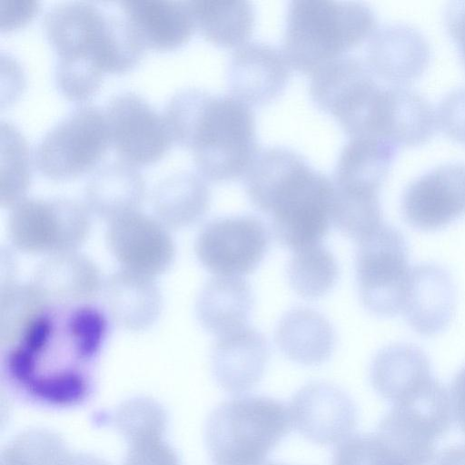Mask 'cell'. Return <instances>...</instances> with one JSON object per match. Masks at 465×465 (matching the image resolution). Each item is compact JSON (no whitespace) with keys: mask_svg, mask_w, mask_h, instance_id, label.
Returning a JSON list of instances; mask_svg holds the SVG:
<instances>
[{"mask_svg":"<svg viewBox=\"0 0 465 465\" xmlns=\"http://www.w3.org/2000/svg\"><path fill=\"white\" fill-rule=\"evenodd\" d=\"M42 26L56 53L55 85L71 101L91 98L104 73L130 71L145 50L123 13L109 14L91 2L56 4Z\"/></svg>","mask_w":465,"mask_h":465,"instance_id":"obj_1","label":"cell"},{"mask_svg":"<svg viewBox=\"0 0 465 465\" xmlns=\"http://www.w3.org/2000/svg\"><path fill=\"white\" fill-rule=\"evenodd\" d=\"M243 180L248 198L270 216L281 244L294 252L322 243L331 223L333 183L300 153L260 149Z\"/></svg>","mask_w":465,"mask_h":465,"instance_id":"obj_2","label":"cell"},{"mask_svg":"<svg viewBox=\"0 0 465 465\" xmlns=\"http://www.w3.org/2000/svg\"><path fill=\"white\" fill-rule=\"evenodd\" d=\"M163 114L173 143L191 150L204 180L243 178L260 151L252 107L231 94L183 89L170 98Z\"/></svg>","mask_w":465,"mask_h":465,"instance_id":"obj_3","label":"cell"},{"mask_svg":"<svg viewBox=\"0 0 465 465\" xmlns=\"http://www.w3.org/2000/svg\"><path fill=\"white\" fill-rule=\"evenodd\" d=\"M376 26L373 11L361 2L294 0L282 51L292 70L311 76L370 39Z\"/></svg>","mask_w":465,"mask_h":465,"instance_id":"obj_4","label":"cell"},{"mask_svg":"<svg viewBox=\"0 0 465 465\" xmlns=\"http://www.w3.org/2000/svg\"><path fill=\"white\" fill-rule=\"evenodd\" d=\"M292 425L290 411L282 401L262 395L240 396L210 413L205 443L215 465H261Z\"/></svg>","mask_w":465,"mask_h":465,"instance_id":"obj_5","label":"cell"},{"mask_svg":"<svg viewBox=\"0 0 465 465\" xmlns=\"http://www.w3.org/2000/svg\"><path fill=\"white\" fill-rule=\"evenodd\" d=\"M366 61L344 55L322 66L310 82V96L349 138L377 135L383 86Z\"/></svg>","mask_w":465,"mask_h":465,"instance_id":"obj_6","label":"cell"},{"mask_svg":"<svg viewBox=\"0 0 465 465\" xmlns=\"http://www.w3.org/2000/svg\"><path fill=\"white\" fill-rule=\"evenodd\" d=\"M91 230L84 203L64 197L25 198L9 210L7 233L17 251L52 255L78 251Z\"/></svg>","mask_w":465,"mask_h":465,"instance_id":"obj_7","label":"cell"},{"mask_svg":"<svg viewBox=\"0 0 465 465\" xmlns=\"http://www.w3.org/2000/svg\"><path fill=\"white\" fill-rule=\"evenodd\" d=\"M109 144L104 111L94 104H81L45 133L33 160L45 177L66 181L94 167Z\"/></svg>","mask_w":465,"mask_h":465,"instance_id":"obj_8","label":"cell"},{"mask_svg":"<svg viewBox=\"0 0 465 465\" xmlns=\"http://www.w3.org/2000/svg\"><path fill=\"white\" fill-rule=\"evenodd\" d=\"M357 242L356 279L362 304L378 316L401 312L411 269L405 237L382 223Z\"/></svg>","mask_w":465,"mask_h":465,"instance_id":"obj_9","label":"cell"},{"mask_svg":"<svg viewBox=\"0 0 465 465\" xmlns=\"http://www.w3.org/2000/svg\"><path fill=\"white\" fill-rule=\"evenodd\" d=\"M269 246L270 232L260 218L234 215L205 223L194 251L201 264L215 276L242 277L255 271Z\"/></svg>","mask_w":465,"mask_h":465,"instance_id":"obj_10","label":"cell"},{"mask_svg":"<svg viewBox=\"0 0 465 465\" xmlns=\"http://www.w3.org/2000/svg\"><path fill=\"white\" fill-rule=\"evenodd\" d=\"M110 143L124 162L148 165L159 161L173 143L163 114L139 94L114 95L104 110Z\"/></svg>","mask_w":465,"mask_h":465,"instance_id":"obj_11","label":"cell"},{"mask_svg":"<svg viewBox=\"0 0 465 465\" xmlns=\"http://www.w3.org/2000/svg\"><path fill=\"white\" fill-rule=\"evenodd\" d=\"M401 213L420 231L446 227L465 214V163H448L422 173L404 190Z\"/></svg>","mask_w":465,"mask_h":465,"instance_id":"obj_12","label":"cell"},{"mask_svg":"<svg viewBox=\"0 0 465 465\" xmlns=\"http://www.w3.org/2000/svg\"><path fill=\"white\" fill-rule=\"evenodd\" d=\"M105 238L120 269L134 273L155 278L174 260L170 230L155 216L140 211L109 222Z\"/></svg>","mask_w":465,"mask_h":465,"instance_id":"obj_13","label":"cell"},{"mask_svg":"<svg viewBox=\"0 0 465 465\" xmlns=\"http://www.w3.org/2000/svg\"><path fill=\"white\" fill-rule=\"evenodd\" d=\"M292 426L308 440L331 445L351 435L357 410L351 397L339 387L313 381L301 388L290 402Z\"/></svg>","mask_w":465,"mask_h":465,"instance_id":"obj_14","label":"cell"},{"mask_svg":"<svg viewBox=\"0 0 465 465\" xmlns=\"http://www.w3.org/2000/svg\"><path fill=\"white\" fill-rule=\"evenodd\" d=\"M291 67L282 50L260 42L234 49L227 71L230 94L251 107L265 105L286 88Z\"/></svg>","mask_w":465,"mask_h":465,"instance_id":"obj_15","label":"cell"},{"mask_svg":"<svg viewBox=\"0 0 465 465\" xmlns=\"http://www.w3.org/2000/svg\"><path fill=\"white\" fill-rule=\"evenodd\" d=\"M104 280L96 264L79 251L45 256L31 283L52 308H78L99 296Z\"/></svg>","mask_w":465,"mask_h":465,"instance_id":"obj_16","label":"cell"},{"mask_svg":"<svg viewBox=\"0 0 465 465\" xmlns=\"http://www.w3.org/2000/svg\"><path fill=\"white\" fill-rule=\"evenodd\" d=\"M431 57L423 34L404 23L388 24L370 37L366 63L376 77L393 84L418 78Z\"/></svg>","mask_w":465,"mask_h":465,"instance_id":"obj_17","label":"cell"},{"mask_svg":"<svg viewBox=\"0 0 465 465\" xmlns=\"http://www.w3.org/2000/svg\"><path fill=\"white\" fill-rule=\"evenodd\" d=\"M453 279L443 267L421 263L411 267L401 312L418 333L432 336L450 323L455 308Z\"/></svg>","mask_w":465,"mask_h":465,"instance_id":"obj_18","label":"cell"},{"mask_svg":"<svg viewBox=\"0 0 465 465\" xmlns=\"http://www.w3.org/2000/svg\"><path fill=\"white\" fill-rule=\"evenodd\" d=\"M268 359L267 341L249 326L217 338L211 354L217 383L232 394L253 388L261 380Z\"/></svg>","mask_w":465,"mask_h":465,"instance_id":"obj_19","label":"cell"},{"mask_svg":"<svg viewBox=\"0 0 465 465\" xmlns=\"http://www.w3.org/2000/svg\"><path fill=\"white\" fill-rule=\"evenodd\" d=\"M119 5L144 49H175L196 29L187 1L125 0Z\"/></svg>","mask_w":465,"mask_h":465,"instance_id":"obj_20","label":"cell"},{"mask_svg":"<svg viewBox=\"0 0 465 465\" xmlns=\"http://www.w3.org/2000/svg\"><path fill=\"white\" fill-rule=\"evenodd\" d=\"M154 279L120 269L104 280L99 297L117 326L139 331L156 322L163 299Z\"/></svg>","mask_w":465,"mask_h":465,"instance_id":"obj_21","label":"cell"},{"mask_svg":"<svg viewBox=\"0 0 465 465\" xmlns=\"http://www.w3.org/2000/svg\"><path fill=\"white\" fill-rule=\"evenodd\" d=\"M436 124V113L420 94L398 85L383 88L378 122L379 137L398 146L420 145L432 136Z\"/></svg>","mask_w":465,"mask_h":465,"instance_id":"obj_22","label":"cell"},{"mask_svg":"<svg viewBox=\"0 0 465 465\" xmlns=\"http://www.w3.org/2000/svg\"><path fill=\"white\" fill-rule=\"evenodd\" d=\"M398 145L374 137L350 138L335 166L334 188L348 192L379 193L397 154Z\"/></svg>","mask_w":465,"mask_h":465,"instance_id":"obj_23","label":"cell"},{"mask_svg":"<svg viewBox=\"0 0 465 465\" xmlns=\"http://www.w3.org/2000/svg\"><path fill=\"white\" fill-rule=\"evenodd\" d=\"M145 196L141 173L125 162L97 169L84 187V204L91 213L108 223L139 211Z\"/></svg>","mask_w":465,"mask_h":465,"instance_id":"obj_24","label":"cell"},{"mask_svg":"<svg viewBox=\"0 0 465 465\" xmlns=\"http://www.w3.org/2000/svg\"><path fill=\"white\" fill-rule=\"evenodd\" d=\"M374 390L392 404L420 390L434 376L429 358L417 346L398 343L380 350L370 370Z\"/></svg>","mask_w":465,"mask_h":465,"instance_id":"obj_25","label":"cell"},{"mask_svg":"<svg viewBox=\"0 0 465 465\" xmlns=\"http://www.w3.org/2000/svg\"><path fill=\"white\" fill-rule=\"evenodd\" d=\"M253 302L251 286L242 277L215 276L200 291L196 316L219 338L247 326Z\"/></svg>","mask_w":465,"mask_h":465,"instance_id":"obj_26","label":"cell"},{"mask_svg":"<svg viewBox=\"0 0 465 465\" xmlns=\"http://www.w3.org/2000/svg\"><path fill=\"white\" fill-rule=\"evenodd\" d=\"M275 341L288 359L312 366L330 358L335 334L329 321L320 312L298 307L281 318L275 330Z\"/></svg>","mask_w":465,"mask_h":465,"instance_id":"obj_27","label":"cell"},{"mask_svg":"<svg viewBox=\"0 0 465 465\" xmlns=\"http://www.w3.org/2000/svg\"><path fill=\"white\" fill-rule=\"evenodd\" d=\"M211 193L199 174L182 172L157 183L152 195L154 216L169 230L190 227L205 215Z\"/></svg>","mask_w":465,"mask_h":465,"instance_id":"obj_28","label":"cell"},{"mask_svg":"<svg viewBox=\"0 0 465 465\" xmlns=\"http://www.w3.org/2000/svg\"><path fill=\"white\" fill-rule=\"evenodd\" d=\"M196 29L208 42L223 48L248 43L254 27V10L244 0L187 1Z\"/></svg>","mask_w":465,"mask_h":465,"instance_id":"obj_29","label":"cell"},{"mask_svg":"<svg viewBox=\"0 0 465 465\" xmlns=\"http://www.w3.org/2000/svg\"><path fill=\"white\" fill-rule=\"evenodd\" d=\"M287 275L294 292L306 299L325 295L338 279V264L333 254L322 243L293 252Z\"/></svg>","mask_w":465,"mask_h":465,"instance_id":"obj_30","label":"cell"},{"mask_svg":"<svg viewBox=\"0 0 465 465\" xmlns=\"http://www.w3.org/2000/svg\"><path fill=\"white\" fill-rule=\"evenodd\" d=\"M25 139L10 123L1 122L0 204L10 210L24 200L31 181Z\"/></svg>","mask_w":465,"mask_h":465,"instance_id":"obj_31","label":"cell"},{"mask_svg":"<svg viewBox=\"0 0 465 465\" xmlns=\"http://www.w3.org/2000/svg\"><path fill=\"white\" fill-rule=\"evenodd\" d=\"M50 308L38 291L29 284L8 283L1 292V340L20 341L33 323Z\"/></svg>","mask_w":465,"mask_h":465,"instance_id":"obj_32","label":"cell"},{"mask_svg":"<svg viewBox=\"0 0 465 465\" xmlns=\"http://www.w3.org/2000/svg\"><path fill=\"white\" fill-rule=\"evenodd\" d=\"M55 432L32 429L16 435L0 455V465H66L72 456Z\"/></svg>","mask_w":465,"mask_h":465,"instance_id":"obj_33","label":"cell"},{"mask_svg":"<svg viewBox=\"0 0 465 465\" xmlns=\"http://www.w3.org/2000/svg\"><path fill=\"white\" fill-rule=\"evenodd\" d=\"M331 217L338 230L359 241L383 223L379 193H348L333 186Z\"/></svg>","mask_w":465,"mask_h":465,"instance_id":"obj_34","label":"cell"},{"mask_svg":"<svg viewBox=\"0 0 465 465\" xmlns=\"http://www.w3.org/2000/svg\"><path fill=\"white\" fill-rule=\"evenodd\" d=\"M332 465H413L384 435H350L334 450Z\"/></svg>","mask_w":465,"mask_h":465,"instance_id":"obj_35","label":"cell"},{"mask_svg":"<svg viewBox=\"0 0 465 465\" xmlns=\"http://www.w3.org/2000/svg\"><path fill=\"white\" fill-rule=\"evenodd\" d=\"M114 425L128 444L149 438H162L167 423L163 408L144 397L123 402L114 414Z\"/></svg>","mask_w":465,"mask_h":465,"instance_id":"obj_36","label":"cell"},{"mask_svg":"<svg viewBox=\"0 0 465 465\" xmlns=\"http://www.w3.org/2000/svg\"><path fill=\"white\" fill-rule=\"evenodd\" d=\"M123 465H181L175 450L162 438H149L128 444Z\"/></svg>","mask_w":465,"mask_h":465,"instance_id":"obj_37","label":"cell"},{"mask_svg":"<svg viewBox=\"0 0 465 465\" xmlns=\"http://www.w3.org/2000/svg\"><path fill=\"white\" fill-rule=\"evenodd\" d=\"M437 124L452 140L465 143V86L452 90L440 101Z\"/></svg>","mask_w":465,"mask_h":465,"instance_id":"obj_38","label":"cell"},{"mask_svg":"<svg viewBox=\"0 0 465 465\" xmlns=\"http://www.w3.org/2000/svg\"><path fill=\"white\" fill-rule=\"evenodd\" d=\"M36 1H1L0 30L10 31L28 23L37 13Z\"/></svg>","mask_w":465,"mask_h":465,"instance_id":"obj_39","label":"cell"},{"mask_svg":"<svg viewBox=\"0 0 465 465\" xmlns=\"http://www.w3.org/2000/svg\"><path fill=\"white\" fill-rule=\"evenodd\" d=\"M445 22L465 65V1L450 3L445 13Z\"/></svg>","mask_w":465,"mask_h":465,"instance_id":"obj_40","label":"cell"},{"mask_svg":"<svg viewBox=\"0 0 465 465\" xmlns=\"http://www.w3.org/2000/svg\"><path fill=\"white\" fill-rule=\"evenodd\" d=\"M450 402L455 420L465 434V366L457 372L452 380Z\"/></svg>","mask_w":465,"mask_h":465,"instance_id":"obj_41","label":"cell"},{"mask_svg":"<svg viewBox=\"0 0 465 465\" xmlns=\"http://www.w3.org/2000/svg\"><path fill=\"white\" fill-rule=\"evenodd\" d=\"M435 465H465V444L450 446L442 450Z\"/></svg>","mask_w":465,"mask_h":465,"instance_id":"obj_42","label":"cell"},{"mask_svg":"<svg viewBox=\"0 0 465 465\" xmlns=\"http://www.w3.org/2000/svg\"><path fill=\"white\" fill-rule=\"evenodd\" d=\"M66 465H111L104 459L91 453L72 454Z\"/></svg>","mask_w":465,"mask_h":465,"instance_id":"obj_43","label":"cell"},{"mask_svg":"<svg viewBox=\"0 0 465 465\" xmlns=\"http://www.w3.org/2000/svg\"><path fill=\"white\" fill-rule=\"evenodd\" d=\"M261 465H283V464L269 462V463H262Z\"/></svg>","mask_w":465,"mask_h":465,"instance_id":"obj_44","label":"cell"}]
</instances>
